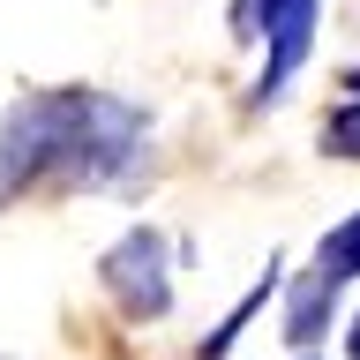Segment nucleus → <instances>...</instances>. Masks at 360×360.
I'll return each mask as SVG.
<instances>
[{"label": "nucleus", "mask_w": 360, "mask_h": 360, "mask_svg": "<svg viewBox=\"0 0 360 360\" xmlns=\"http://www.w3.org/2000/svg\"><path fill=\"white\" fill-rule=\"evenodd\" d=\"M0 165L15 180V195H30V188L143 195L158 165V135L135 98H112V90H90V83H53V90H22L8 105Z\"/></svg>", "instance_id": "f257e3e1"}, {"label": "nucleus", "mask_w": 360, "mask_h": 360, "mask_svg": "<svg viewBox=\"0 0 360 360\" xmlns=\"http://www.w3.org/2000/svg\"><path fill=\"white\" fill-rule=\"evenodd\" d=\"M98 285L128 323H165L173 315V240L158 225H128L120 240L98 255Z\"/></svg>", "instance_id": "f03ea898"}, {"label": "nucleus", "mask_w": 360, "mask_h": 360, "mask_svg": "<svg viewBox=\"0 0 360 360\" xmlns=\"http://www.w3.org/2000/svg\"><path fill=\"white\" fill-rule=\"evenodd\" d=\"M338 278L323 263H308L300 278H292V292H285V345L292 353H315L323 345V330H330V315H338Z\"/></svg>", "instance_id": "7ed1b4c3"}, {"label": "nucleus", "mask_w": 360, "mask_h": 360, "mask_svg": "<svg viewBox=\"0 0 360 360\" xmlns=\"http://www.w3.org/2000/svg\"><path fill=\"white\" fill-rule=\"evenodd\" d=\"M278 285H285V263H263V278H255V285H248L240 300H233V308H225L218 323H210V330H202L195 360H225V353H233V338H240L248 323H255V315H263V300H278Z\"/></svg>", "instance_id": "20e7f679"}, {"label": "nucleus", "mask_w": 360, "mask_h": 360, "mask_svg": "<svg viewBox=\"0 0 360 360\" xmlns=\"http://www.w3.org/2000/svg\"><path fill=\"white\" fill-rule=\"evenodd\" d=\"M315 263L330 270L338 285H353V278H360V210H345V218L315 240Z\"/></svg>", "instance_id": "39448f33"}, {"label": "nucleus", "mask_w": 360, "mask_h": 360, "mask_svg": "<svg viewBox=\"0 0 360 360\" xmlns=\"http://www.w3.org/2000/svg\"><path fill=\"white\" fill-rule=\"evenodd\" d=\"M323 150L330 158H360V98H345V105L323 112Z\"/></svg>", "instance_id": "423d86ee"}, {"label": "nucleus", "mask_w": 360, "mask_h": 360, "mask_svg": "<svg viewBox=\"0 0 360 360\" xmlns=\"http://www.w3.org/2000/svg\"><path fill=\"white\" fill-rule=\"evenodd\" d=\"M263 8L270 0H225V30L240 45H263Z\"/></svg>", "instance_id": "0eeeda50"}, {"label": "nucleus", "mask_w": 360, "mask_h": 360, "mask_svg": "<svg viewBox=\"0 0 360 360\" xmlns=\"http://www.w3.org/2000/svg\"><path fill=\"white\" fill-rule=\"evenodd\" d=\"M345 353L360 360V300H353V315H345Z\"/></svg>", "instance_id": "6e6552de"}, {"label": "nucleus", "mask_w": 360, "mask_h": 360, "mask_svg": "<svg viewBox=\"0 0 360 360\" xmlns=\"http://www.w3.org/2000/svg\"><path fill=\"white\" fill-rule=\"evenodd\" d=\"M345 98H360V60H353V75H345Z\"/></svg>", "instance_id": "1a4fd4ad"}, {"label": "nucleus", "mask_w": 360, "mask_h": 360, "mask_svg": "<svg viewBox=\"0 0 360 360\" xmlns=\"http://www.w3.org/2000/svg\"><path fill=\"white\" fill-rule=\"evenodd\" d=\"M300 360H315V353H300Z\"/></svg>", "instance_id": "9d476101"}]
</instances>
